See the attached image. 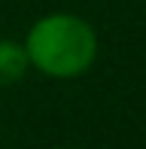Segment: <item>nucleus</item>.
I'll return each mask as SVG.
<instances>
[{
    "label": "nucleus",
    "instance_id": "obj_1",
    "mask_svg": "<svg viewBox=\"0 0 146 149\" xmlns=\"http://www.w3.org/2000/svg\"><path fill=\"white\" fill-rule=\"evenodd\" d=\"M31 70L49 79H79L91 70L101 52V40L91 22L73 12L40 15L22 40Z\"/></svg>",
    "mask_w": 146,
    "mask_h": 149
},
{
    "label": "nucleus",
    "instance_id": "obj_2",
    "mask_svg": "<svg viewBox=\"0 0 146 149\" xmlns=\"http://www.w3.org/2000/svg\"><path fill=\"white\" fill-rule=\"evenodd\" d=\"M28 70H31V64H28L24 46L18 40H0V88L22 82Z\"/></svg>",
    "mask_w": 146,
    "mask_h": 149
}]
</instances>
